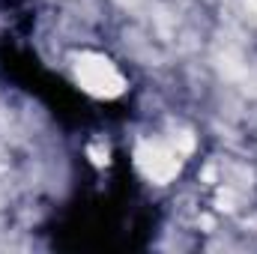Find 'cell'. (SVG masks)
<instances>
[{
	"label": "cell",
	"instance_id": "cell-1",
	"mask_svg": "<svg viewBox=\"0 0 257 254\" xmlns=\"http://www.w3.org/2000/svg\"><path fill=\"white\" fill-rule=\"evenodd\" d=\"M78 81L93 96H117V93H123V75L105 57H84L78 63Z\"/></svg>",
	"mask_w": 257,
	"mask_h": 254
},
{
	"label": "cell",
	"instance_id": "cell-2",
	"mask_svg": "<svg viewBox=\"0 0 257 254\" xmlns=\"http://www.w3.org/2000/svg\"><path fill=\"white\" fill-rule=\"evenodd\" d=\"M138 165L144 168V174L150 180L165 183L180 171V153H174V150H168L162 144H150V147H144L138 153Z\"/></svg>",
	"mask_w": 257,
	"mask_h": 254
}]
</instances>
